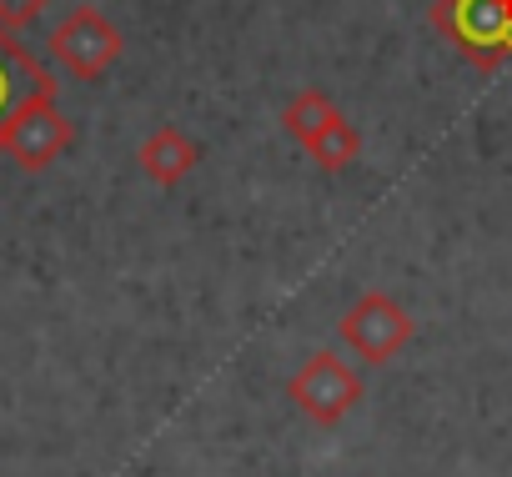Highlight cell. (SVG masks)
<instances>
[{
	"mask_svg": "<svg viewBox=\"0 0 512 477\" xmlns=\"http://www.w3.org/2000/svg\"><path fill=\"white\" fill-rule=\"evenodd\" d=\"M427 21L482 76H497L512 61V0H432Z\"/></svg>",
	"mask_w": 512,
	"mask_h": 477,
	"instance_id": "6da1fadb",
	"label": "cell"
},
{
	"mask_svg": "<svg viewBox=\"0 0 512 477\" xmlns=\"http://www.w3.org/2000/svg\"><path fill=\"white\" fill-rule=\"evenodd\" d=\"M76 141V126L66 121V111L56 106V86H41L36 96H26L16 106V116L6 121L0 136V156H11L21 171H46L51 161H61Z\"/></svg>",
	"mask_w": 512,
	"mask_h": 477,
	"instance_id": "7a4b0ae2",
	"label": "cell"
},
{
	"mask_svg": "<svg viewBox=\"0 0 512 477\" xmlns=\"http://www.w3.org/2000/svg\"><path fill=\"white\" fill-rule=\"evenodd\" d=\"M412 332H417L412 312H407L402 302H392L387 292H362V297L342 312V322H337L342 347H347L357 362H367V367L392 362V357L412 342Z\"/></svg>",
	"mask_w": 512,
	"mask_h": 477,
	"instance_id": "3957f363",
	"label": "cell"
},
{
	"mask_svg": "<svg viewBox=\"0 0 512 477\" xmlns=\"http://www.w3.org/2000/svg\"><path fill=\"white\" fill-rule=\"evenodd\" d=\"M126 41L121 31L96 11V6H71L56 26H51V56L61 71H71L76 81H101L116 61H121Z\"/></svg>",
	"mask_w": 512,
	"mask_h": 477,
	"instance_id": "277c9868",
	"label": "cell"
},
{
	"mask_svg": "<svg viewBox=\"0 0 512 477\" xmlns=\"http://www.w3.org/2000/svg\"><path fill=\"white\" fill-rule=\"evenodd\" d=\"M287 392H292V402H297L302 417H312L317 427H337L362 402V377L337 352H317V357H307L292 372Z\"/></svg>",
	"mask_w": 512,
	"mask_h": 477,
	"instance_id": "5b68a950",
	"label": "cell"
},
{
	"mask_svg": "<svg viewBox=\"0 0 512 477\" xmlns=\"http://www.w3.org/2000/svg\"><path fill=\"white\" fill-rule=\"evenodd\" d=\"M41 86H56L51 71L11 36V31H0V136H6V121L16 116V106L26 96H36Z\"/></svg>",
	"mask_w": 512,
	"mask_h": 477,
	"instance_id": "8992f818",
	"label": "cell"
},
{
	"mask_svg": "<svg viewBox=\"0 0 512 477\" xmlns=\"http://www.w3.org/2000/svg\"><path fill=\"white\" fill-rule=\"evenodd\" d=\"M136 161H141L146 181H156V186H181V181L196 171L201 146H196V141H191L181 126H156V131L141 141Z\"/></svg>",
	"mask_w": 512,
	"mask_h": 477,
	"instance_id": "52a82bcc",
	"label": "cell"
},
{
	"mask_svg": "<svg viewBox=\"0 0 512 477\" xmlns=\"http://www.w3.org/2000/svg\"><path fill=\"white\" fill-rule=\"evenodd\" d=\"M302 151H307V156H312L327 176H337V171H347V166L362 156V136H357V126H352V121L337 111V116H332V121H327V126H322V131H317V136L302 146Z\"/></svg>",
	"mask_w": 512,
	"mask_h": 477,
	"instance_id": "ba28073f",
	"label": "cell"
},
{
	"mask_svg": "<svg viewBox=\"0 0 512 477\" xmlns=\"http://www.w3.org/2000/svg\"><path fill=\"white\" fill-rule=\"evenodd\" d=\"M332 116H337V101H332L322 86H302V91L282 106V131H287L297 146H307Z\"/></svg>",
	"mask_w": 512,
	"mask_h": 477,
	"instance_id": "9c48e42d",
	"label": "cell"
},
{
	"mask_svg": "<svg viewBox=\"0 0 512 477\" xmlns=\"http://www.w3.org/2000/svg\"><path fill=\"white\" fill-rule=\"evenodd\" d=\"M51 6V0H0V31H21V26H31L41 11Z\"/></svg>",
	"mask_w": 512,
	"mask_h": 477,
	"instance_id": "30bf717a",
	"label": "cell"
}]
</instances>
